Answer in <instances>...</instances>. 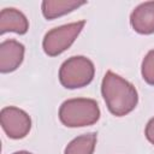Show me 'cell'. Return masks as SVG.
<instances>
[{
  "label": "cell",
  "mask_w": 154,
  "mask_h": 154,
  "mask_svg": "<svg viewBox=\"0 0 154 154\" xmlns=\"http://www.w3.org/2000/svg\"><path fill=\"white\" fill-rule=\"evenodd\" d=\"M101 94L108 111L116 117L129 114L138 102L136 88L113 71L105 73L101 83Z\"/></svg>",
  "instance_id": "6da1fadb"
},
{
  "label": "cell",
  "mask_w": 154,
  "mask_h": 154,
  "mask_svg": "<svg viewBox=\"0 0 154 154\" xmlns=\"http://www.w3.org/2000/svg\"><path fill=\"white\" fill-rule=\"evenodd\" d=\"M85 4L87 1L82 0H45L42 1L41 10L46 19H55L77 10Z\"/></svg>",
  "instance_id": "9c48e42d"
},
{
  "label": "cell",
  "mask_w": 154,
  "mask_h": 154,
  "mask_svg": "<svg viewBox=\"0 0 154 154\" xmlns=\"http://www.w3.org/2000/svg\"><path fill=\"white\" fill-rule=\"evenodd\" d=\"M84 20H79L64 24L49 30L45 35L42 41V48L45 53L49 57H57L65 52L78 37L82 29L84 28Z\"/></svg>",
  "instance_id": "277c9868"
},
{
  "label": "cell",
  "mask_w": 154,
  "mask_h": 154,
  "mask_svg": "<svg viewBox=\"0 0 154 154\" xmlns=\"http://www.w3.org/2000/svg\"><path fill=\"white\" fill-rule=\"evenodd\" d=\"M132 29L142 35L154 32V1H146L134 8L130 14Z\"/></svg>",
  "instance_id": "52a82bcc"
},
{
  "label": "cell",
  "mask_w": 154,
  "mask_h": 154,
  "mask_svg": "<svg viewBox=\"0 0 154 154\" xmlns=\"http://www.w3.org/2000/svg\"><path fill=\"white\" fill-rule=\"evenodd\" d=\"M142 78L150 85H154V49L149 51L142 60Z\"/></svg>",
  "instance_id": "8fae6325"
},
{
  "label": "cell",
  "mask_w": 154,
  "mask_h": 154,
  "mask_svg": "<svg viewBox=\"0 0 154 154\" xmlns=\"http://www.w3.org/2000/svg\"><path fill=\"white\" fill-rule=\"evenodd\" d=\"M13 154H32V153L26 152V150H18V152H14Z\"/></svg>",
  "instance_id": "4fadbf2b"
},
{
  "label": "cell",
  "mask_w": 154,
  "mask_h": 154,
  "mask_svg": "<svg viewBox=\"0 0 154 154\" xmlns=\"http://www.w3.org/2000/svg\"><path fill=\"white\" fill-rule=\"evenodd\" d=\"M96 144V134L88 132L73 138L65 148L64 154H93Z\"/></svg>",
  "instance_id": "30bf717a"
},
{
  "label": "cell",
  "mask_w": 154,
  "mask_h": 154,
  "mask_svg": "<svg viewBox=\"0 0 154 154\" xmlns=\"http://www.w3.org/2000/svg\"><path fill=\"white\" fill-rule=\"evenodd\" d=\"M144 135H146L147 140L152 144H154V117L147 123L146 129H144Z\"/></svg>",
  "instance_id": "7c38bea8"
},
{
  "label": "cell",
  "mask_w": 154,
  "mask_h": 154,
  "mask_svg": "<svg viewBox=\"0 0 154 154\" xmlns=\"http://www.w3.org/2000/svg\"><path fill=\"white\" fill-rule=\"evenodd\" d=\"M24 45L17 40H5L0 43V71L8 73L19 67L24 59Z\"/></svg>",
  "instance_id": "8992f818"
},
{
  "label": "cell",
  "mask_w": 154,
  "mask_h": 154,
  "mask_svg": "<svg viewBox=\"0 0 154 154\" xmlns=\"http://www.w3.org/2000/svg\"><path fill=\"white\" fill-rule=\"evenodd\" d=\"M95 75V67L90 59L75 55L66 59L59 69V81L67 89H77L88 85Z\"/></svg>",
  "instance_id": "3957f363"
},
{
  "label": "cell",
  "mask_w": 154,
  "mask_h": 154,
  "mask_svg": "<svg viewBox=\"0 0 154 154\" xmlns=\"http://www.w3.org/2000/svg\"><path fill=\"white\" fill-rule=\"evenodd\" d=\"M59 119L67 128H82L100 119V108L94 99H69L59 107Z\"/></svg>",
  "instance_id": "7a4b0ae2"
},
{
  "label": "cell",
  "mask_w": 154,
  "mask_h": 154,
  "mask_svg": "<svg viewBox=\"0 0 154 154\" xmlns=\"http://www.w3.org/2000/svg\"><path fill=\"white\" fill-rule=\"evenodd\" d=\"M29 29V22L24 13L13 7H6L0 12V34L16 32L23 35Z\"/></svg>",
  "instance_id": "ba28073f"
},
{
  "label": "cell",
  "mask_w": 154,
  "mask_h": 154,
  "mask_svg": "<svg viewBox=\"0 0 154 154\" xmlns=\"http://www.w3.org/2000/svg\"><path fill=\"white\" fill-rule=\"evenodd\" d=\"M0 122L5 134L13 140L25 137L31 129V119L29 114L14 106H7L1 109Z\"/></svg>",
  "instance_id": "5b68a950"
}]
</instances>
